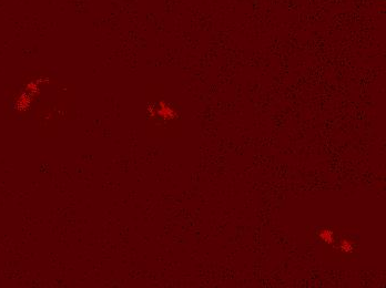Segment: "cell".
Here are the masks:
<instances>
[{
	"mask_svg": "<svg viewBox=\"0 0 386 288\" xmlns=\"http://www.w3.org/2000/svg\"><path fill=\"white\" fill-rule=\"evenodd\" d=\"M320 237L322 241H324L327 244H332L334 242V233L331 229H322L320 233Z\"/></svg>",
	"mask_w": 386,
	"mask_h": 288,
	"instance_id": "obj_1",
	"label": "cell"
},
{
	"mask_svg": "<svg viewBox=\"0 0 386 288\" xmlns=\"http://www.w3.org/2000/svg\"><path fill=\"white\" fill-rule=\"evenodd\" d=\"M340 247H341V250H342V251H343L344 253H346V254L352 253V252L354 251V245H353V243L350 242V241H348V240H343L342 242H341Z\"/></svg>",
	"mask_w": 386,
	"mask_h": 288,
	"instance_id": "obj_2",
	"label": "cell"
}]
</instances>
